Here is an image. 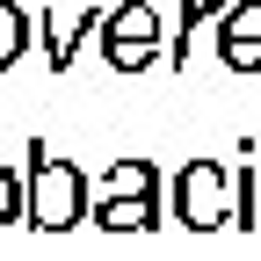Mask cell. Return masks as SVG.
<instances>
[{"label": "cell", "mask_w": 261, "mask_h": 261, "mask_svg": "<svg viewBox=\"0 0 261 261\" xmlns=\"http://www.w3.org/2000/svg\"><path fill=\"white\" fill-rule=\"evenodd\" d=\"M87 211L102 232H152V225H167L160 211V167L152 160H116L102 181H87Z\"/></svg>", "instance_id": "obj_1"}, {"label": "cell", "mask_w": 261, "mask_h": 261, "mask_svg": "<svg viewBox=\"0 0 261 261\" xmlns=\"http://www.w3.org/2000/svg\"><path fill=\"white\" fill-rule=\"evenodd\" d=\"M22 211H29L37 232H73V225H87V174L73 167V160H51L44 145H29Z\"/></svg>", "instance_id": "obj_2"}, {"label": "cell", "mask_w": 261, "mask_h": 261, "mask_svg": "<svg viewBox=\"0 0 261 261\" xmlns=\"http://www.w3.org/2000/svg\"><path fill=\"white\" fill-rule=\"evenodd\" d=\"M94 51H102L109 73H145V65L167 58V22H160L152 0H116L94 22Z\"/></svg>", "instance_id": "obj_3"}, {"label": "cell", "mask_w": 261, "mask_h": 261, "mask_svg": "<svg viewBox=\"0 0 261 261\" xmlns=\"http://www.w3.org/2000/svg\"><path fill=\"white\" fill-rule=\"evenodd\" d=\"M174 218L189 232H218V225L232 218V174H225L218 160H189L174 174Z\"/></svg>", "instance_id": "obj_4"}, {"label": "cell", "mask_w": 261, "mask_h": 261, "mask_svg": "<svg viewBox=\"0 0 261 261\" xmlns=\"http://www.w3.org/2000/svg\"><path fill=\"white\" fill-rule=\"evenodd\" d=\"M218 65L225 73H261V0H225L218 8Z\"/></svg>", "instance_id": "obj_5"}, {"label": "cell", "mask_w": 261, "mask_h": 261, "mask_svg": "<svg viewBox=\"0 0 261 261\" xmlns=\"http://www.w3.org/2000/svg\"><path fill=\"white\" fill-rule=\"evenodd\" d=\"M94 22H102V8H80V15H37V29H44V65H51V73H73V58H80V44L94 37Z\"/></svg>", "instance_id": "obj_6"}, {"label": "cell", "mask_w": 261, "mask_h": 261, "mask_svg": "<svg viewBox=\"0 0 261 261\" xmlns=\"http://www.w3.org/2000/svg\"><path fill=\"white\" fill-rule=\"evenodd\" d=\"M218 8H225V0H181V15H174V29H167V58H160L167 73H181V65H189L196 37H203V29L218 22Z\"/></svg>", "instance_id": "obj_7"}, {"label": "cell", "mask_w": 261, "mask_h": 261, "mask_svg": "<svg viewBox=\"0 0 261 261\" xmlns=\"http://www.w3.org/2000/svg\"><path fill=\"white\" fill-rule=\"evenodd\" d=\"M225 225L261 232V167H240V174H232V218H225Z\"/></svg>", "instance_id": "obj_8"}, {"label": "cell", "mask_w": 261, "mask_h": 261, "mask_svg": "<svg viewBox=\"0 0 261 261\" xmlns=\"http://www.w3.org/2000/svg\"><path fill=\"white\" fill-rule=\"evenodd\" d=\"M29 51V8L22 0H0V73Z\"/></svg>", "instance_id": "obj_9"}, {"label": "cell", "mask_w": 261, "mask_h": 261, "mask_svg": "<svg viewBox=\"0 0 261 261\" xmlns=\"http://www.w3.org/2000/svg\"><path fill=\"white\" fill-rule=\"evenodd\" d=\"M15 218H22V174L8 167V160H0V232H8Z\"/></svg>", "instance_id": "obj_10"}]
</instances>
